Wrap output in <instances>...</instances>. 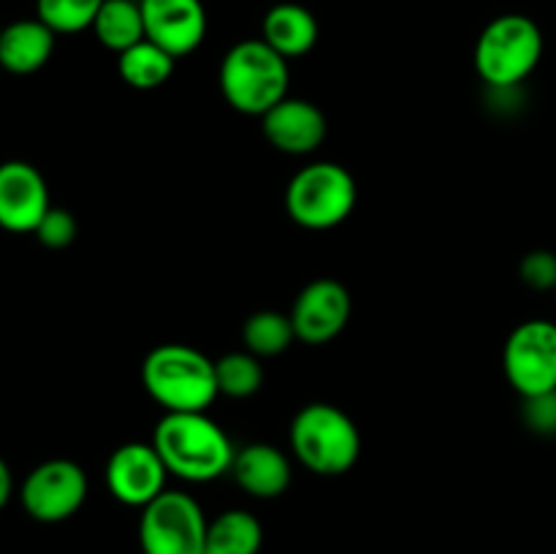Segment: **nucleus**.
Masks as SVG:
<instances>
[{
	"instance_id": "f257e3e1",
	"label": "nucleus",
	"mask_w": 556,
	"mask_h": 554,
	"mask_svg": "<svg viewBox=\"0 0 556 554\" xmlns=\"http://www.w3.org/2000/svg\"><path fill=\"white\" fill-rule=\"evenodd\" d=\"M152 445L168 473L190 483H206L231 470L233 451L231 440L217 421L201 413H166L157 421Z\"/></svg>"
},
{
	"instance_id": "f03ea898",
	"label": "nucleus",
	"mask_w": 556,
	"mask_h": 554,
	"mask_svg": "<svg viewBox=\"0 0 556 554\" xmlns=\"http://www.w3.org/2000/svg\"><path fill=\"white\" fill-rule=\"evenodd\" d=\"M141 383L166 413H201L220 396L215 362L179 342H166L147 353Z\"/></svg>"
},
{
	"instance_id": "7ed1b4c3",
	"label": "nucleus",
	"mask_w": 556,
	"mask_h": 554,
	"mask_svg": "<svg viewBox=\"0 0 556 554\" xmlns=\"http://www.w3.org/2000/svg\"><path fill=\"white\" fill-rule=\"evenodd\" d=\"M288 60L269 47L264 38H248L233 43L220 63L223 98L237 112L264 117L271 106L288 98Z\"/></svg>"
},
{
	"instance_id": "20e7f679",
	"label": "nucleus",
	"mask_w": 556,
	"mask_h": 554,
	"mask_svg": "<svg viewBox=\"0 0 556 554\" xmlns=\"http://www.w3.org/2000/svg\"><path fill=\"white\" fill-rule=\"evenodd\" d=\"M291 449L315 476H342L362 454V435L345 411L329 402H313L291 424Z\"/></svg>"
},
{
	"instance_id": "39448f33",
	"label": "nucleus",
	"mask_w": 556,
	"mask_h": 554,
	"mask_svg": "<svg viewBox=\"0 0 556 554\" xmlns=\"http://www.w3.org/2000/svg\"><path fill=\"white\" fill-rule=\"evenodd\" d=\"M543 58V33L525 14H503L489 22L476 43V71L489 90L519 87Z\"/></svg>"
},
{
	"instance_id": "423d86ee",
	"label": "nucleus",
	"mask_w": 556,
	"mask_h": 554,
	"mask_svg": "<svg viewBox=\"0 0 556 554\" xmlns=\"http://www.w3.org/2000/svg\"><path fill=\"white\" fill-rule=\"evenodd\" d=\"M353 206H356V179L340 163H309L288 182V215L309 231L340 226L342 221H348Z\"/></svg>"
},
{
	"instance_id": "0eeeda50",
	"label": "nucleus",
	"mask_w": 556,
	"mask_h": 554,
	"mask_svg": "<svg viewBox=\"0 0 556 554\" xmlns=\"http://www.w3.org/2000/svg\"><path fill=\"white\" fill-rule=\"evenodd\" d=\"M206 521L201 505L179 489H166L141 508V554H201L206 541Z\"/></svg>"
},
{
	"instance_id": "6e6552de",
	"label": "nucleus",
	"mask_w": 556,
	"mask_h": 554,
	"mask_svg": "<svg viewBox=\"0 0 556 554\" xmlns=\"http://www.w3.org/2000/svg\"><path fill=\"white\" fill-rule=\"evenodd\" d=\"M503 367L508 383L521 396H538L556 389V324L532 318L510 331Z\"/></svg>"
},
{
	"instance_id": "1a4fd4ad",
	"label": "nucleus",
	"mask_w": 556,
	"mask_h": 554,
	"mask_svg": "<svg viewBox=\"0 0 556 554\" xmlns=\"http://www.w3.org/2000/svg\"><path fill=\"white\" fill-rule=\"evenodd\" d=\"M22 508L41 525L71 519L87 500V476L76 462L49 459L27 473L20 489Z\"/></svg>"
},
{
	"instance_id": "9d476101",
	"label": "nucleus",
	"mask_w": 556,
	"mask_h": 554,
	"mask_svg": "<svg viewBox=\"0 0 556 554\" xmlns=\"http://www.w3.org/2000/svg\"><path fill=\"white\" fill-rule=\"evenodd\" d=\"M168 467L152 443H125L106 462V487L123 505L144 508L166 492Z\"/></svg>"
},
{
	"instance_id": "9b49d317",
	"label": "nucleus",
	"mask_w": 556,
	"mask_h": 554,
	"mask_svg": "<svg viewBox=\"0 0 556 554\" xmlns=\"http://www.w3.org/2000/svg\"><path fill=\"white\" fill-rule=\"evenodd\" d=\"M296 340L307 345H326L351 320V291L340 280L318 277L299 291L291 310Z\"/></svg>"
},
{
	"instance_id": "f8f14e48",
	"label": "nucleus",
	"mask_w": 556,
	"mask_h": 554,
	"mask_svg": "<svg viewBox=\"0 0 556 554\" xmlns=\"http://www.w3.org/2000/svg\"><path fill=\"white\" fill-rule=\"evenodd\" d=\"M49 188L33 163H0V228L11 234H33L49 212Z\"/></svg>"
},
{
	"instance_id": "ddd939ff",
	"label": "nucleus",
	"mask_w": 556,
	"mask_h": 554,
	"mask_svg": "<svg viewBox=\"0 0 556 554\" xmlns=\"http://www.w3.org/2000/svg\"><path fill=\"white\" fill-rule=\"evenodd\" d=\"M144 33L174 58L195 52L206 36V9L201 0H139Z\"/></svg>"
},
{
	"instance_id": "4468645a",
	"label": "nucleus",
	"mask_w": 556,
	"mask_h": 554,
	"mask_svg": "<svg viewBox=\"0 0 556 554\" xmlns=\"http://www.w3.org/2000/svg\"><path fill=\"white\" fill-rule=\"evenodd\" d=\"M266 141L275 150L288 152V155H309L318 150L326 139V114L304 98H282L277 106L261 117Z\"/></svg>"
},
{
	"instance_id": "2eb2a0df",
	"label": "nucleus",
	"mask_w": 556,
	"mask_h": 554,
	"mask_svg": "<svg viewBox=\"0 0 556 554\" xmlns=\"http://www.w3.org/2000/svg\"><path fill=\"white\" fill-rule=\"evenodd\" d=\"M231 476L250 498H280L291 487V462L277 445L253 443L237 451Z\"/></svg>"
},
{
	"instance_id": "dca6fc26",
	"label": "nucleus",
	"mask_w": 556,
	"mask_h": 554,
	"mask_svg": "<svg viewBox=\"0 0 556 554\" xmlns=\"http://www.w3.org/2000/svg\"><path fill=\"white\" fill-rule=\"evenodd\" d=\"M58 33L41 20H16L0 33V68L9 74L27 76L41 71L54 52Z\"/></svg>"
},
{
	"instance_id": "f3484780",
	"label": "nucleus",
	"mask_w": 556,
	"mask_h": 554,
	"mask_svg": "<svg viewBox=\"0 0 556 554\" xmlns=\"http://www.w3.org/2000/svg\"><path fill=\"white\" fill-rule=\"evenodd\" d=\"M264 41L282 58H302L318 41V20L302 3H277L264 16Z\"/></svg>"
},
{
	"instance_id": "a211bd4d",
	"label": "nucleus",
	"mask_w": 556,
	"mask_h": 554,
	"mask_svg": "<svg viewBox=\"0 0 556 554\" xmlns=\"http://www.w3.org/2000/svg\"><path fill=\"white\" fill-rule=\"evenodd\" d=\"M261 543H264V527L258 516L231 508L210 521L201 554H258Z\"/></svg>"
},
{
	"instance_id": "6ab92c4d",
	"label": "nucleus",
	"mask_w": 556,
	"mask_h": 554,
	"mask_svg": "<svg viewBox=\"0 0 556 554\" xmlns=\"http://www.w3.org/2000/svg\"><path fill=\"white\" fill-rule=\"evenodd\" d=\"M101 47L123 54L125 49L144 41V16H141L139 0H103L96 22L90 27Z\"/></svg>"
},
{
	"instance_id": "aec40b11",
	"label": "nucleus",
	"mask_w": 556,
	"mask_h": 554,
	"mask_svg": "<svg viewBox=\"0 0 556 554\" xmlns=\"http://www.w3.org/2000/svg\"><path fill=\"white\" fill-rule=\"evenodd\" d=\"M174 63H177V58L152 43L150 38L117 54L119 79L136 90H155V87L166 85L174 74Z\"/></svg>"
},
{
	"instance_id": "412c9836",
	"label": "nucleus",
	"mask_w": 556,
	"mask_h": 554,
	"mask_svg": "<svg viewBox=\"0 0 556 554\" xmlns=\"http://www.w3.org/2000/svg\"><path fill=\"white\" fill-rule=\"evenodd\" d=\"M242 337L244 348L253 356L266 358L286 353L291 342L296 340V329H293L291 315H282L277 310H258V313H253L244 320Z\"/></svg>"
},
{
	"instance_id": "4be33fe9",
	"label": "nucleus",
	"mask_w": 556,
	"mask_h": 554,
	"mask_svg": "<svg viewBox=\"0 0 556 554\" xmlns=\"http://www.w3.org/2000/svg\"><path fill=\"white\" fill-rule=\"evenodd\" d=\"M215 373L220 394L233 396V400L253 396L264 386V367H261L258 356H253L250 351H233L220 356L215 362Z\"/></svg>"
},
{
	"instance_id": "5701e85b",
	"label": "nucleus",
	"mask_w": 556,
	"mask_h": 554,
	"mask_svg": "<svg viewBox=\"0 0 556 554\" xmlns=\"http://www.w3.org/2000/svg\"><path fill=\"white\" fill-rule=\"evenodd\" d=\"M103 0H36V16L54 33H81L92 27Z\"/></svg>"
},
{
	"instance_id": "b1692460",
	"label": "nucleus",
	"mask_w": 556,
	"mask_h": 554,
	"mask_svg": "<svg viewBox=\"0 0 556 554\" xmlns=\"http://www.w3.org/2000/svg\"><path fill=\"white\" fill-rule=\"evenodd\" d=\"M33 234H36L43 248H68L76 239V217L68 210H63V206H49V212Z\"/></svg>"
},
{
	"instance_id": "393cba45",
	"label": "nucleus",
	"mask_w": 556,
	"mask_h": 554,
	"mask_svg": "<svg viewBox=\"0 0 556 554\" xmlns=\"http://www.w3.org/2000/svg\"><path fill=\"white\" fill-rule=\"evenodd\" d=\"M521 280L535 291H554L556 288V253L552 250H532L521 259Z\"/></svg>"
},
{
	"instance_id": "a878e982",
	"label": "nucleus",
	"mask_w": 556,
	"mask_h": 554,
	"mask_svg": "<svg viewBox=\"0 0 556 554\" xmlns=\"http://www.w3.org/2000/svg\"><path fill=\"white\" fill-rule=\"evenodd\" d=\"M525 421L532 432L556 435V389L546 391V394L527 396Z\"/></svg>"
},
{
	"instance_id": "bb28decb",
	"label": "nucleus",
	"mask_w": 556,
	"mask_h": 554,
	"mask_svg": "<svg viewBox=\"0 0 556 554\" xmlns=\"http://www.w3.org/2000/svg\"><path fill=\"white\" fill-rule=\"evenodd\" d=\"M11 494H14V478H11V467L5 465V459L0 456V511L9 505Z\"/></svg>"
},
{
	"instance_id": "cd10ccee",
	"label": "nucleus",
	"mask_w": 556,
	"mask_h": 554,
	"mask_svg": "<svg viewBox=\"0 0 556 554\" xmlns=\"http://www.w3.org/2000/svg\"><path fill=\"white\" fill-rule=\"evenodd\" d=\"M0 33H3V27H0Z\"/></svg>"
},
{
	"instance_id": "c85d7f7f",
	"label": "nucleus",
	"mask_w": 556,
	"mask_h": 554,
	"mask_svg": "<svg viewBox=\"0 0 556 554\" xmlns=\"http://www.w3.org/2000/svg\"><path fill=\"white\" fill-rule=\"evenodd\" d=\"M554 293H556V288H554Z\"/></svg>"
}]
</instances>
